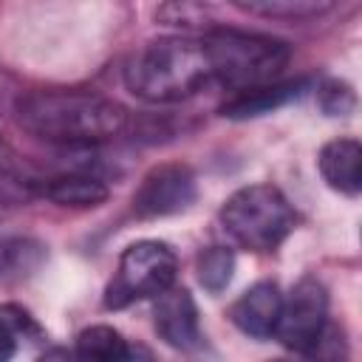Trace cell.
<instances>
[{"mask_svg": "<svg viewBox=\"0 0 362 362\" xmlns=\"http://www.w3.org/2000/svg\"><path fill=\"white\" fill-rule=\"evenodd\" d=\"M317 102L325 116H348L356 107V93L348 82L325 79L322 85H317Z\"/></svg>", "mask_w": 362, "mask_h": 362, "instance_id": "cell-16", "label": "cell"}, {"mask_svg": "<svg viewBox=\"0 0 362 362\" xmlns=\"http://www.w3.org/2000/svg\"><path fill=\"white\" fill-rule=\"evenodd\" d=\"M235 274V252L226 246H206L195 257V277L209 294H221Z\"/></svg>", "mask_w": 362, "mask_h": 362, "instance_id": "cell-15", "label": "cell"}, {"mask_svg": "<svg viewBox=\"0 0 362 362\" xmlns=\"http://www.w3.org/2000/svg\"><path fill=\"white\" fill-rule=\"evenodd\" d=\"M25 133L59 147H93L127 130L130 113L93 90H31L14 105Z\"/></svg>", "mask_w": 362, "mask_h": 362, "instance_id": "cell-1", "label": "cell"}, {"mask_svg": "<svg viewBox=\"0 0 362 362\" xmlns=\"http://www.w3.org/2000/svg\"><path fill=\"white\" fill-rule=\"evenodd\" d=\"M37 195L57 204V206H74V209H93L99 204L107 201L110 189L107 184L85 170H68V173H57L48 178H40L37 184Z\"/></svg>", "mask_w": 362, "mask_h": 362, "instance_id": "cell-12", "label": "cell"}, {"mask_svg": "<svg viewBox=\"0 0 362 362\" xmlns=\"http://www.w3.org/2000/svg\"><path fill=\"white\" fill-rule=\"evenodd\" d=\"M178 257L161 240H136L119 255L113 280L105 288V308H127L130 303L150 300L175 286Z\"/></svg>", "mask_w": 362, "mask_h": 362, "instance_id": "cell-5", "label": "cell"}, {"mask_svg": "<svg viewBox=\"0 0 362 362\" xmlns=\"http://www.w3.org/2000/svg\"><path fill=\"white\" fill-rule=\"evenodd\" d=\"M127 362H156V356L144 348V345H133L130 348V359Z\"/></svg>", "mask_w": 362, "mask_h": 362, "instance_id": "cell-21", "label": "cell"}, {"mask_svg": "<svg viewBox=\"0 0 362 362\" xmlns=\"http://www.w3.org/2000/svg\"><path fill=\"white\" fill-rule=\"evenodd\" d=\"M317 170L334 192L356 198L362 192V147H359V141L351 136L325 141L317 156Z\"/></svg>", "mask_w": 362, "mask_h": 362, "instance_id": "cell-10", "label": "cell"}, {"mask_svg": "<svg viewBox=\"0 0 362 362\" xmlns=\"http://www.w3.org/2000/svg\"><path fill=\"white\" fill-rule=\"evenodd\" d=\"M235 8L255 14V17H269V20H314L325 11L334 8L328 0H232Z\"/></svg>", "mask_w": 362, "mask_h": 362, "instance_id": "cell-14", "label": "cell"}, {"mask_svg": "<svg viewBox=\"0 0 362 362\" xmlns=\"http://www.w3.org/2000/svg\"><path fill=\"white\" fill-rule=\"evenodd\" d=\"M17 334L6 325V322H0V362H11L14 359V354H17Z\"/></svg>", "mask_w": 362, "mask_h": 362, "instance_id": "cell-19", "label": "cell"}, {"mask_svg": "<svg viewBox=\"0 0 362 362\" xmlns=\"http://www.w3.org/2000/svg\"><path fill=\"white\" fill-rule=\"evenodd\" d=\"M223 232L249 252H274L297 226L294 206L274 184H249L235 189L221 206Z\"/></svg>", "mask_w": 362, "mask_h": 362, "instance_id": "cell-4", "label": "cell"}, {"mask_svg": "<svg viewBox=\"0 0 362 362\" xmlns=\"http://www.w3.org/2000/svg\"><path fill=\"white\" fill-rule=\"evenodd\" d=\"M34 362H74V354H68L65 348H48Z\"/></svg>", "mask_w": 362, "mask_h": 362, "instance_id": "cell-20", "label": "cell"}, {"mask_svg": "<svg viewBox=\"0 0 362 362\" xmlns=\"http://www.w3.org/2000/svg\"><path fill=\"white\" fill-rule=\"evenodd\" d=\"M0 322H6L17 337H34V334H40V328H37L34 317H31L25 308L11 305V303L0 305Z\"/></svg>", "mask_w": 362, "mask_h": 362, "instance_id": "cell-18", "label": "cell"}, {"mask_svg": "<svg viewBox=\"0 0 362 362\" xmlns=\"http://www.w3.org/2000/svg\"><path fill=\"white\" fill-rule=\"evenodd\" d=\"M212 82L204 40L195 37H158L144 42L124 65V85L133 96L170 105L195 96Z\"/></svg>", "mask_w": 362, "mask_h": 362, "instance_id": "cell-2", "label": "cell"}, {"mask_svg": "<svg viewBox=\"0 0 362 362\" xmlns=\"http://www.w3.org/2000/svg\"><path fill=\"white\" fill-rule=\"evenodd\" d=\"M269 362H294V359H269Z\"/></svg>", "mask_w": 362, "mask_h": 362, "instance_id": "cell-22", "label": "cell"}, {"mask_svg": "<svg viewBox=\"0 0 362 362\" xmlns=\"http://www.w3.org/2000/svg\"><path fill=\"white\" fill-rule=\"evenodd\" d=\"M0 144H3V133H0Z\"/></svg>", "mask_w": 362, "mask_h": 362, "instance_id": "cell-23", "label": "cell"}, {"mask_svg": "<svg viewBox=\"0 0 362 362\" xmlns=\"http://www.w3.org/2000/svg\"><path fill=\"white\" fill-rule=\"evenodd\" d=\"M198 198V181L195 173L187 164L170 161V164H156L153 170L144 173L133 192V212L136 218H167L187 212Z\"/></svg>", "mask_w": 362, "mask_h": 362, "instance_id": "cell-7", "label": "cell"}, {"mask_svg": "<svg viewBox=\"0 0 362 362\" xmlns=\"http://www.w3.org/2000/svg\"><path fill=\"white\" fill-rule=\"evenodd\" d=\"M40 249L37 243L31 240H20V238H3L0 240V277L17 272V269H25V266H34L37 257H40Z\"/></svg>", "mask_w": 362, "mask_h": 362, "instance_id": "cell-17", "label": "cell"}, {"mask_svg": "<svg viewBox=\"0 0 362 362\" xmlns=\"http://www.w3.org/2000/svg\"><path fill=\"white\" fill-rule=\"evenodd\" d=\"M204 48L212 68V82L232 90H249L269 85L291 59V45L272 34L215 28L204 37Z\"/></svg>", "mask_w": 362, "mask_h": 362, "instance_id": "cell-3", "label": "cell"}, {"mask_svg": "<svg viewBox=\"0 0 362 362\" xmlns=\"http://www.w3.org/2000/svg\"><path fill=\"white\" fill-rule=\"evenodd\" d=\"M283 294L274 280H257L249 286L229 308V320L238 331H243L252 339H269L274 337V325L280 317Z\"/></svg>", "mask_w": 362, "mask_h": 362, "instance_id": "cell-9", "label": "cell"}, {"mask_svg": "<svg viewBox=\"0 0 362 362\" xmlns=\"http://www.w3.org/2000/svg\"><path fill=\"white\" fill-rule=\"evenodd\" d=\"M325 328H328V291L320 280L303 277L300 283H294L288 297H283L280 317L274 325V339L294 354L314 356Z\"/></svg>", "mask_w": 362, "mask_h": 362, "instance_id": "cell-6", "label": "cell"}, {"mask_svg": "<svg viewBox=\"0 0 362 362\" xmlns=\"http://www.w3.org/2000/svg\"><path fill=\"white\" fill-rule=\"evenodd\" d=\"M305 90H311V79L308 76H297V79H286V82H269V85H260V88L238 90L229 102L221 105V116H226V119H255V116L272 113V110L300 99Z\"/></svg>", "mask_w": 362, "mask_h": 362, "instance_id": "cell-11", "label": "cell"}, {"mask_svg": "<svg viewBox=\"0 0 362 362\" xmlns=\"http://www.w3.org/2000/svg\"><path fill=\"white\" fill-rule=\"evenodd\" d=\"M153 328L175 351H195L204 339L201 314L189 288L173 286L153 303Z\"/></svg>", "mask_w": 362, "mask_h": 362, "instance_id": "cell-8", "label": "cell"}, {"mask_svg": "<svg viewBox=\"0 0 362 362\" xmlns=\"http://www.w3.org/2000/svg\"><path fill=\"white\" fill-rule=\"evenodd\" d=\"M130 342L113 325H88L76 334L74 362H127Z\"/></svg>", "mask_w": 362, "mask_h": 362, "instance_id": "cell-13", "label": "cell"}]
</instances>
